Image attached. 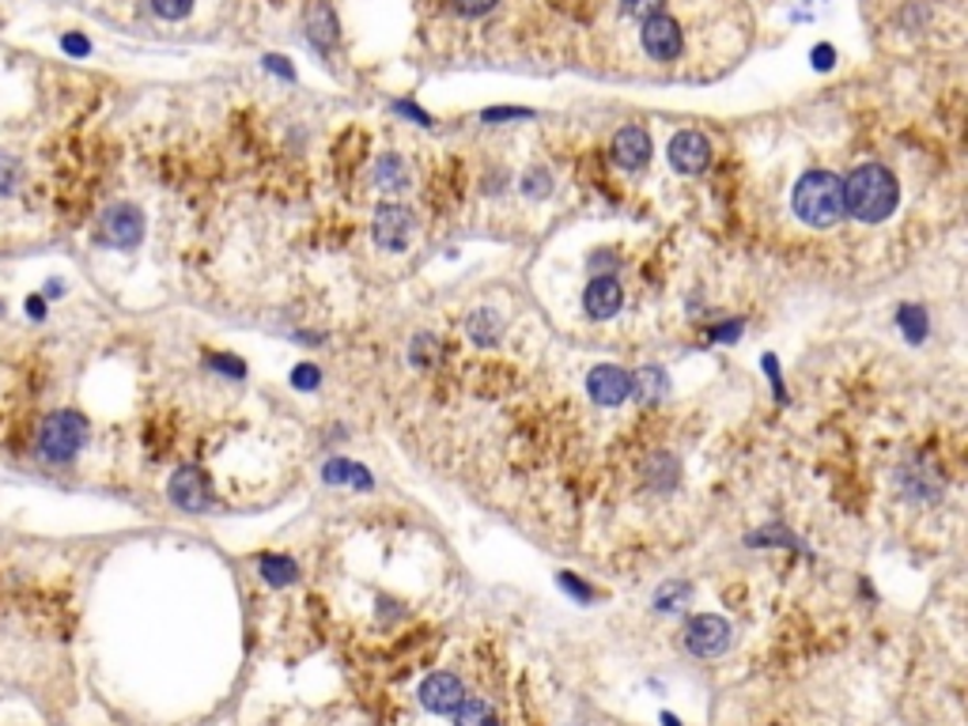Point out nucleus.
Listing matches in <instances>:
<instances>
[{"label": "nucleus", "mask_w": 968, "mask_h": 726, "mask_svg": "<svg viewBox=\"0 0 968 726\" xmlns=\"http://www.w3.org/2000/svg\"><path fill=\"white\" fill-rule=\"evenodd\" d=\"M103 238L118 250H129L145 238V216L132 205H114L103 212Z\"/></svg>", "instance_id": "0eeeda50"}, {"label": "nucleus", "mask_w": 968, "mask_h": 726, "mask_svg": "<svg viewBox=\"0 0 968 726\" xmlns=\"http://www.w3.org/2000/svg\"><path fill=\"white\" fill-rule=\"evenodd\" d=\"M262 575H265V583H273V587H288V583L299 575V568H296V560H288V556H262Z\"/></svg>", "instance_id": "f3484780"}, {"label": "nucleus", "mask_w": 968, "mask_h": 726, "mask_svg": "<svg viewBox=\"0 0 968 726\" xmlns=\"http://www.w3.org/2000/svg\"><path fill=\"white\" fill-rule=\"evenodd\" d=\"M670 163H673V171H681V174L708 171V163H712V145H708L704 132H696V129L678 132V137L670 140Z\"/></svg>", "instance_id": "423d86ee"}, {"label": "nucleus", "mask_w": 968, "mask_h": 726, "mask_svg": "<svg viewBox=\"0 0 968 726\" xmlns=\"http://www.w3.org/2000/svg\"><path fill=\"white\" fill-rule=\"evenodd\" d=\"M61 46H65V53H76V57H84L87 50V39H79V34H65V39H61Z\"/></svg>", "instance_id": "c756f323"}, {"label": "nucleus", "mask_w": 968, "mask_h": 726, "mask_svg": "<svg viewBox=\"0 0 968 726\" xmlns=\"http://www.w3.org/2000/svg\"><path fill=\"white\" fill-rule=\"evenodd\" d=\"M647 159H651V137H647V129L625 126L613 137V163L617 167L639 171V167H647Z\"/></svg>", "instance_id": "9b49d317"}, {"label": "nucleus", "mask_w": 968, "mask_h": 726, "mask_svg": "<svg viewBox=\"0 0 968 726\" xmlns=\"http://www.w3.org/2000/svg\"><path fill=\"white\" fill-rule=\"evenodd\" d=\"M586 394H591L598 405H620L628 394H632V375L613 367V363H598V367L586 375Z\"/></svg>", "instance_id": "1a4fd4ad"}, {"label": "nucleus", "mask_w": 968, "mask_h": 726, "mask_svg": "<svg viewBox=\"0 0 968 726\" xmlns=\"http://www.w3.org/2000/svg\"><path fill=\"white\" fill-rule=\"evenodd\" d=\"M666 371H659V367H639L636 371V378H632V389H636V397H643V402H659V397L666 394Z\"/></svg>", "instance_id": "dca6fc26"}, {"label": "nucleus", "mask_w": 968, "mask_h": 726, "mask_svg": "<svg viewBox=\"0 0 968 726\" xmlns=\"http://www.w3.org/2000/svg\"><path fill=\"white\" fill-rule=\"evenodd\" d=\"M896 197H901L896 179L882 163L855 167V171L848 174V185H843V209L855 220H863V224H877V220L890 216L896 209Z\"/></svg>", "instance_id": "f257e3e1"}, {"label": "nucleus", "mask_w": 968, "mask_h": 726, "mask_svg": "<svg viewBox=\"0 0 968 726\" xmlns=\"http://www.w3.org/2000/svg\"><path fill=\"white\" fill-rule=\"evenodd\" d=\"M439 338H435V333H421V338L413 341V363L416 367H428V363H435L439 360Z\"/></svg>", "instance_id": "412c9836"}, {"label": "nucleus", "mask_w": 968, "mask_h": 726, "mask_svg": "<svg viewBox=\"0 0 968 726\" xmlns=\"http://www.w3.org/2000/svg\"><path fill=\"white\" fill-rule=\"evenodd\" d=\"M87 442V420L73 409H57L42 420L39 428V455L46 462H68L84 450Z\"/></svg>", "instance_id": "20e7f679"}, {"label": "nucleus", "mask_w": 968, "mask_h": 726, "mask_svg": "<svg viewBox=\"0 0 968 726\" xmlns=\"http://www.w3.org/2000/svg\"><path fill=\"white\" fill-rule=\"evenodd\" d=\"M662 723L666 726H678V719H673V715H662Z\"/></svg>", "instance_id": "f704fd0d"}, {"label": "nucleus", "mask_w": 968, "mask_h": 726, "mask_svg": "<svg viewBox=\"0 0 968 726\" xmlns=\"http://www.w3.org/2000/svg\"><path fill=\"white\" fill-rule=\"evenodd\" d=\"M450 8H455L458 15H469V20H474V15H485V12H492L496 4H500V0H447Z\"/></svg>", "instance_id": "bb28decb"}, {"label": "nucleus", "mask_w": 968, "mask_h": 726, "mask_svg": "<svg viewBox=\"0 0 968 726\" xmlns=\"http://www.w3.org/2000/svg\"><path fill=\"white\" fill-rule=\"evenodd\" d=\"M689 595H692L689 583H670V587H662V590H659L655 606H659V609H678V601H681V598H689Z\"/></svg>", "instance_id": "b1692460"}, {"label": "nucleus", "mask_w": 968, "mask_h": 726, "mask_svg": "<svg viewBox=\"0 0 968 726\" xmlns=\"http://www.w3.org/2000/svg\"><path fill=\"white\" fill-rule=\"evenodd\" d=\"M461 701H466V693H461V681L455 674H432L421 685V704L432 715H455Z\"/></svg>", "instance_id": "9d476101"}, {"label": "nucleus", "mask_w": 968, "mask_h": 726, "mask_svg": "<svg viewBox=\"0 0 968 726\" xmlns=\"http://www.w3.org/2000/svg\"><path fill=\"white\" fill-rule=\"evenodd\" d=\"M15 185H20V163H15L12 156L0 152V197H8Z\"/></svg>", "instance_id": "5701e85b"}, {"label": "nucleus", "mask_w": 968, "mask_h": 726, "mask_svg": "<svg viewBox=\"0 0 968 726\" xmlns=\"http://www.w3.org/2000/svg\"><path fill=\"white\" fill-rule=\"evenodd\" d=\"M209 367L224 371V375H231V378H243V375H246V363H243V360H235V356H212V360H209Z\"/></svg>", "instance_id": "cd10ccee"}, {"label": "nucleus", "mask_w": 968, "mask_h": 726, "mask_svg": "<svg viewBox=\"0 0 968 726\" xmlns=\"http://www.w3.org/2000/svg\"><path fill=\"white\" fill-rule=\"evenodd\" d=\"M318 383H322V371H318L315 363H299V367L291 371V386L296 389H315Z\"/></svg>", "instance_id": "393cba45"}, {"label": "nucleus", "mask_w": 968, "mask_h": 726, "mask_svg": "<svg viewBox=\"0 0 968 726\" xmlns=\"http://www.w3.org/2000/svg\"><path fill=\"white\" fill-rule=\"evenodd\" d=\"M659 8H666V0H620V15H628V20H647V15H655Z\"/></svg>", "instance_id": "4be33fe9"}, {"label": "nucleus", "mask_w": 968, "mask_h": 726, "mask_svg": "<svg viewBox=\"0 0 968 726\" xmlns=\"http://www.w3.org/2000/svg\"><path fill=\"white\" fill-rule=\"evenodd\" d=\"M322 473H326V481H330V484H352V489H371V473H368V469L344 462V458H333V462L326 466Z\"/></svg>", "instance_id": "2eb2a0df"}, {"label": "nucleus", "mask_w": 968, "mask_h": 726, "mask_svg": "<svg viewBox=\"0 0 968 726\" xmlns=\"http://www.w3.org/2000/svg\"><path fill=\"white\" fill-rule=\"evenodd\" d=\"M765 371H768L772 386H776V397L784 402V383H779V363H776V356H765Z\"/></svg>", "instance_id": "7c9ffc66"}, {"label": "nucleus", "mask_w": 968, "mask_h": 726, "mask_svg": "<svg viewBox=\"0 0 968 726\" xmlns=\"http://www.w3.org/2000/svg\"><path fill=\"white\" fill-rule=\"evenodd\" d=\"M26 314H31V318H46V303H42V296L26 299Z\"/></svg>", "instance_id": "473e14b6"}, {"label": "nucleus", "mask_w": 968, "mask_h": 726, "mask_svg": "<svg viewBox=\"0 0 968 726\" xmlns=\"http://www.w3.org/2000/svg\"><path fill=\"white\" fill-rule=\"evenodd\" d=\"M408 232H413V216L402 205H383L375 212V243L390 246V250H402L408 243Z\"/></svg>", "instance_id": "f8f14e48"}, {"label": "nucleus", "mask_w": 968, "mask_h": 726, "mask_svg": "<svg viewBox=\"0 0 968 726\" xmlns=\"http://www.w3.org/2000/svg\"><path fill=\"white\" fill-rule=\"evenodd\" d=\"M375 182L383 185V190H402V185H408V174H405V163L397 156H383L375 167Z\"/></svg>", "instance_id": "a211bd4d"}, {"label": "nucleus", "mask_w": 968, "mask_h": 726, "mask_svg": "<svg viewBox=\"0 0 968 726\" xmlns=\"http://www.w3.org/2000/svg\"><path fill=\"white\" fill-rule=\"evenodd\" d=\"M61 291H65V285H61V280H53V285L46 288V296H61Z\"/></svg>", "instance_id": "72a5a7b5"}, {"label": "nucleus", "mask_w": 968, "mask_h": 726, "mask_svg": "<svg viewBox=\"0 0 968 726\" xmlns=\"http://www.w3.org/2000/svg\"><path fill=\"white\" fill-rule=\"evenodd\" d=\"M639 53L651 65H673L689 53V31L670 8H659L655 15L639 20Z\"/></svg>", "instance_id": "7ed1b4c3"}, {"label": "nucleus", "mask_w": 968, "mask_h": 726, "mask_svg": "<svg viewBox=\"0 0 968 726\" xmlns=\"http://www.w3.org/2000/svg\"><path fill=\"white\" fill-rule=\"evenodd\" d=\"M455 726H500V723H496V707L492 704L481 701V696H469V701L458 704Z\"/></svg>", "instance_id": "4468645a"}, {"label": "nucleus", "mask_w": 968, "mask_h": 726, "mask_svg": "<svg viewBox=\"0 0 968 726\" xmlns=\"http://www.w3.org/2000/svg\"><path fill=\"white\" fill-rule=\"evenodd\" d=\"M896 322H901V330L908 333L912 341H923L927 338V311H923L919 303H908V307H901V314H896Z\"/></svg>", "instance_id": "6ab92c4d"}, {"label": "nucleus", "mask_w": 968, "mask_h": 726, "mask_svg": "<svg viewBox=\"0 0 968 726\" xmlns=\"http://www.w3.org/2000/svg\"><path fill=\"white\" fill-rule=\"evenodd\" d=\"M171 500L179 503L182 511H193V515L209 511V503H212L209 477H204L198 466H182L179 473L171 477Z\"/></svg>", "instance_id": "6e6552de"}, {"label": "nucleus", "mask_w": 968, "mask_h": 726, "mask_svg": "<svg viewBox=\"0 0 968 726\" xmlns=\"http://www.w3.org/2000/svg\"><path fill=\"white\" fill-rule=\"evenodd\" d=\"M469 333H474V341H496V333H500V318H496V311H474L469 314Z\"/></svg>", "instance_id": "aec40b11"}, {"label": "nucleus", "mask_w": 968, "mask_h": 726, "mask_svg": "<svg viewBox=\"0 0 968 726\" xmlns=\"http://www.w3.org/2000/svg\"><path fill=\"white\" fill-rule=\"evenodd\" d=\"M561 583H564L567 595H575V598H583V601H594V590L586 587L583 579H575V575H561Z\"/></svg>", "instance_id": "c85d7f7f"}, {"label": "nucleus", "mask_w": 968, "mask_h": 726, "mask_svg": "<svg viewBox=\"0 0 968 726\" xmlns=\"http://www.w3.org/2000/svg\"><path fill=\"white\" fill-rule=\"evenodd\" d=\"M152 8L163 20H182V15H190L193 0H152Z\"/></svg>", "instance_id": "a878e982"}, {"label": "nucleus", "mask_w": 968, "mask_h": 726, "mask_svg": "<svg viewBox=\"0 0 968 726\" xmlns=\"http://www.w3.org/2000/svg\"><path fill=\"white\" fill-rule=\"evenodd\" d=\"M795 212L810 227H832L843 220V182L829 171H810L795 185Z\"/></svg>", "instance_id": "f03ea898"}, {"label": "nucleus", "mask_w": 968, "mask_h": 726, "mask_svg": "<svg viewBox=\"0 0 968 726\" xmlns=\"http://www.w3.org/2000/svg\"><path fill=\"white\" fill-rule=\"evenodd\" d=\"M620 303H625V291H620V285L613 277H594L583 296V307L591 318H613L620 311Z\"/></svg>", "instance_id": "ddd939ff"}, {"label": "nucleus", "mask_w": 968, "mask_h": 726, "mask_svg": "<svg viewBox=\"0 0 968 726\" xmlns=\"http://www.w3.org/2000/svg\"><path fill=\"white\" fill-rule=\"evenodd\" d=\"M685 648L692 654H700V659H719V654L731 648V624L712 613L696 617V621H689L685 628Z\"/></svg>", "instance_id": "39448f33"}, {"label": "nucleus", "mask_w": 968, "mask_h": 726, "mask_svg": "<svg viewBox=\"0 0 968 726\" xmlns=\"http://www.w3.org/2000/svg\"><path fill=\"white\" fill-rule=\"evenodd\" d=\"M522 190H526L530 197H541V193H549V185H541V171H534V174H530V179H526V185H522Z\"/></svg>", "instance_id": "2f4dec72"}]
</instances>
